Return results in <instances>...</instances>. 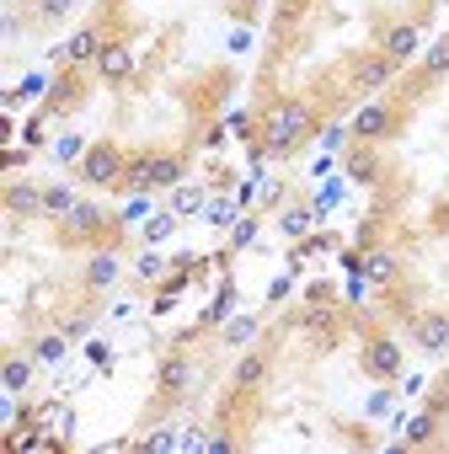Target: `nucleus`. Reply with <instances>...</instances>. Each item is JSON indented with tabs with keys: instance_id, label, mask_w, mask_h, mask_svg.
I'll return each instance as SVG.
<instances>
[{
	"instance_id": "nucleus-1",
	"label": "nucleus",
	"mask_w": 449,
	"mask_h": 454,
	"mask_svg": "<svg viewBox=\"0 0 449 454\" xmlns=\"http://www.w3.org/2000/svg\"><path fill=\"white\" fill-rule=\"evenodd\" d=\"M311 129H316V113H311L305 102H279V107L263 118L257 145H263V155H295V150L311 139Z\"/></svg>"
},
{
	"instance_id": "nucleus-2",
	"label": "nucleus",
	"mask_w": 449,
	"mask_h": 454,
	"mask_svg": "<svg viewBox=\"0 0 449 454\" xmlns=\"http://www.w3.org/2000/svg\"><path fill=\"white\" fill-rule=\"evenodd\" d=\"M123 171H129V155L113 145V139H91L86 155H81V182L91 187H123Z\"/></svg>"
},
{
	"instance_id": "nucleus-3",
	"label": "nucleus",
	"mask_w": 449,
	"mask_h": 454,
	"mask_svg": "<svg viewBox=\"0 0 449 454\" xmlns=\"http://www.w3.org/2000/svg\"><path fill=\"white\" fill-rule=\"evenodd\" d=\"M412 342L422 348V353H449V316L444 310H422V316H412Z\"/></svg>"
},
{
	"instance_id": "nucleus-4",
	"label": "nucleus",
	"mask_w": 449,
	"mask_h": 454,
	"mask_svg": "<svg viewBox=\"0 0 449 454\" xmlns=\"http://www.w3.org/2000/svg\"><path fill=\"white\" fill-rule=\"evenodd\" d=\"M417 49H422V33H417V22H390V27L380 33V54H385L390 65H406Z\"/></svg>"
},
{
	"instance_id": "nucleus-5",
	"label": "nucleus",
	"mask_w": 449,
	"mask_h": 454,
	"mask_svg": "<svg viewBox=\"0 0 449 454\" xmlns=\"http://www.w3.org/2000/svg\"><path fill=\"white\" fill-rule=\"evenodd\" d=\"M364 374L369 380H396L401 374V342L396 337H374L364 348Z\"/></svg>"
},
{
	"instance_id": "nucleus-6",
	"label": "nucleus",
	"mask_w": 449,
	"mask_h": 454,
	"mask_svg": "<svg viewBox=\"0 0 449 454\" xmlns=\"http://www.w3.org/2000/svg\"><path fill=\"white\" fill-rule=\"evenodd\" d=\"M187 385H193V358L166 353V358H161V369H155V390H161L166 401H177V395H187Z\"/></svg>"
},
{
	"instance_id": "nucleus-7",
	"label": "nucleus",
	"mask_w": 449,
	"mask_h": 454,
	"mask_svg": "<svg viewBox=\"0 0 449 454\" xmlns=\"http://www.w3.org/2000/svg\"><path fill=\"white\" fill-rule=\"evenodd\" d=\"M102 43H107V38H102V27H75V33H70V43L59 49V59H65L70 70H81V65H97Z\"/></svg>"
},
{
	"instance_id": "nucleus-8",
	"label": "nucleus",
	"mask_w": 449,
	"mask_h": 454,
	"mask_svg": "<svg viewBox=\"0 0 449 454\" xmlns=\"http://www.w3.org/2000/svg\"><path fill=\"white\" fill-rule=\"evenodd\" d=\"M390 129H396V113H390L385 102H369V107H358V118H353V134H358L364 145L390 139Z\"/></svg>"
},
{
	"instance_id": "nucleus-9",
	"label": "nucleus",
	"mask_w": 449,
	"mask_h": 454,
	"mask_svg": "<svg viewBox=\"0 0 449 454\" xmlns=\"http://www.w3.org/2000/svg\"><path fill=\"white\" fill-rule=\"evenodd\" d=\"M348 268H353V273H364L369 284H396L401 257H396V252H364V257H348Z\"/></svg>"
},
{
	"instance_id": "nucleus-10",
	"label": "nucleus",
	"mask_w": 449,
	"mask_h": 454,
	"mask_svg": "<svg viewBox=\"0 0 449 454\" xmlns=\"http://www.w3.org/2000/svg\"><path fill=\"white\" fill-rule=\"evenodd\" d=\"M102 81H129L134 75V49L129 43H102V54H97V65H91Z\"/></svg>"
},
{
	"instance_id": "nucleus-11",
	"label": "nucleus",
	"mask_w": 449,
	"mask_h": 454,
	"mask_svg": "<svg viewBox=\"0 0 449 454\" xmlns=\"http://www.w3.org/2000/svg\"><path fill=\"white\" fill-rule=\"evenodd\" d=\"M343 166H348V182H358V187H374V182H380V171H385V166H380V155H374L364 139L348 150V160H343Z\"/></svg>"
},
{
	"instance_id": "nucleus-12",
	"label": "nucleus",
	"mask_w": 449,
	"mask_h": 454,
	"mask_svg": "<svg viewBox=\"0 0 449 454\" xmlns=\"http://www.w3.org/2000/svg\"><path fill=\"white\" fill-rule=\"evenodd\" d=\"M118 273H123V257L118 252H91V262H86V289H113L118 284Z\"/></svg>"
},
{
	"instance_id": "nucleus-13",
	"label": "nucleus",
	"mask_w": 449,
	"mask_h": 454,
	"mask_svg": "<svg viewBox=\"0 0 449 454\" xmlns=\"http://www.w3.org/2000/svg\"><path fill=\"white\" fill-rule=\"evenodd\" d=\"M65 219H70V236H81V241H91V236H102V231H107V214H102L97 203H75Z\"/></svg>"
},
{
	"instance_id": "nucleus-14",
	"label": "nucleus",
	"mask_w": 449,
	"mask_h": 454,
	"mask_svg": "<svg viewBox=\"0 0 449 454\" xmlns=\"http://www.w3.org/2000/svg\"><path fill=\"white\" fill-rule=\"evenodd\" d=\"M268 369H273V358H268V353H241L231 380H236V390H257V385L268 380Z\"/></svg>"
},
{
	"instance_id": "nucleus-15",
	"label": "nucleus",
	"mask_w": 449,
	"mask_h": 454,
	"mask_svg": "<svg viewBox=\"0 0 449 454\" xmlns=\"http://www.w3.org/2000/svg\"><path fill=\"white\" fill-rule=\"evenodd\" d=\"M396 75V65L385 59V54H369V59H358V70H353V81L364 86V91H374V86H385Z\"/></svg>"
},
{
	"instance_id": "nucleus-16",
	"label": "nucleus",
	"mask_w": 449,
	"mask_h": 454,
	"mask_svg": "<svg viewBox=\"0 0 449 454\" xmlns=\"http://www.w3.org/2000/svg\"><path fill=\"white\" fill-rule=\"evenodd\" d=\"M6 208H12V214H43V192H38L33 182H12V187H6Z\"/></svg>"
},
{
	"instance_id": "nucleus-17",
	"label": "nucleus",
	"mask_w": 449,
	"mask_h": 454,
	"mask_svg": "<svg viewBox=\"0 0 449 454\" xmlns=\"http://www.w3.org/2000/svg\"><path fill=\"white\" fill-rule=\"evenodd\" d=\"M433 433H438V411H433V406H422V411H417V417H412V422L401 427V438H406L412 449H422V443H433Z\"/></svg>"
},
{
	"instance_id": "nucleus-18",
	"label": "nucleus",
	"mask_w": 449,
	"mask_h": 454,
	"mask_svg": "<svg viewBox=\"0 0 449 454\" xmlns=\"http://www.w3.org/2000/svg\"><path fill=\"white\" fill-rule=\"evenodd\" d=\"M0 385H6L12 395H22L33 385V358H6V369H0Z\"/></svg>"
},
{
	"instance_id": "nucleus-19",
	"label": "nucleus",
	"mask_w": 449,
	"mask_h": 454,
	"mask_svg": "<svg viewBox=\"0 0 449 454\" xmlns=\"http://www.w3.org/2000/svg\"><path fill=\"white\" fill-rule=\"evenodd\" d=\"M123 187L129 192H155V171H150V155H134L129 171H123Z\"/></svg>"
},
{
	"instance_id": "nucleus-20",
	"label": "nucleus",
	"mask_w": 449,
	"mask_h": 454,
	"mask_svg": "<svg viewBox=\"0 0 449 454\" xmlns=\"http://www.w3.org/2000/svg\"><path fill=\"white\" fill-rule=\"evenodd\" d=\"M300 326H305V332H316V337H332L337 316H332V305H305V310H300Z\"/></svg>"
},
{
	"instance_id": "nucleus-21",
	"label": "nucleus",
	"mask_w": 449,
	"mask_h": 454,
	"mask_svg": "<svg viewBox=\"0 0 449 454\" xmlns=\"http://www.w3.org/2000/svg\"><path fill=\"white\" fill-rule=\"evenodd\" d=\"M219 337L231 342V348H247V342H257V321H252V316H236V321L219 326Z\"/></svg>"
},
{
	"instance_id": "nucleus-22",
	"label": "nucleus",
	"mask_w": 449,
	"mask_h": 454,
	"mask_svg": "<svg viewBox=\"0 0 449 454\" xmlns=\"http://www.w3.org/2000/svg\"><path fill=\"white\" fill-rule=\"evenodd\" d=\"M150 171H155V187H177L182 182V155H150Z\"/></svg>"
},
{
	"instance_id": "nucleus-23",
	"label": "nucleus",
	"mask_w": 449,
	"mask_h": 454,
	"mask_svg": "<svg viewBox=\"0 0 449 454\" xmlns=\"http://www.w3.org/2000/svg\"><path fill=\"white\" fill-rule=\"evenodd\" d=\"M438 75H449V38H438V43L422 54V81H438Z\"/></svg>"
},
{
	"instance_id": "nucleus-24",
	"label": "nucleus",
	"mask_w": 449,
	"mask_h": 454,
	"mask_svg": "<svg viewBox=\"0 0 449 454\" xmlns=\"http://www.w3.org/2000/svg\"><path fill=\"white\" fill-rule=\"evenodd\" d=\"M75 97H81V81L70 75V81H54V91H49V113H65V107H75Z\"/></svg>"
},
{
	"instance_id": "nucleus-25",
	"label": "nucleus",
	"mask_w": 449,
	"mask_h": 454,
	"mask_svg": "<svg viewBox=\"0 0 449 454\" xmlns=\"http://www.w3.org/2000/svg\"><path fill=\"white\" fill-rule=\"evenodd\" d=\"M70 208H75V192H70L65 182L43 187V214H70Z\"/></svg>"
},
{
	"instance_id": "nucleus-26",
	"label": "nucleus",
	"mask_w": 449,
	"mask_h": 454,
	"mask_svg": "<svg viewBox=\"0 0 449 454\" xmlns=\"http://www.w3.org/2000/svg\"><path fill=\"white\" fill-rule=\"evenodd\" d=\"M33 348H38V364H59L65 348H70V337H65V332H49V337H38Z\"/></svg>"
},
{
	"instance_id": "nucleus-27",
	"label": "nucleus",
	"mask_w": 449,
	"mask_h": 454,
	"mask_svg": "<svg viewBox=\"0 0 449 454\" xmlns=\"http://www.w3.org/2000/svg\"><path fill=\"white\" fill-rule=\"evenodd\" d=\"M257 129H263V118H252V113H231V118H224V134H236V139H257Z\"/></svg>"
},
{
	"instance_id": "nucleus-28",
	"label": "nucleus",
	"mask_w": 449,
	"mask_h": 454,
	"mask_svg": "<svg viewBox=\"0 0 449 454\" xmlns=\"http://www.w3.org/2000/svg\"><path fill=\"white\" fill-rule=\"evenodd\" d=\"M231 305H236V294H231V284H224V289H219V300H214V305H209V316H203V321H198V326H219V321H224V316H231Z\"/></svg>"
},
{
	"instance_id": "nucleus-29",
	"label": "nucleus",
	"mask_w": 449,
	"mask_h": 454,
	"mask_svg": "<svg viewBox=\"0 0 449 454\" xmlns=\"http://www.w3.org/2000/svg\"><path fill=\"white\" fill-rule=\"evenodd\" d=\"M198 208H203V192H198V187H182V182H177V198H171V214H198Z\"/></svg>"
},
{
	"instance_id": "nucleus-30",
	"label": "nucleus",
	"mask_w": 449,
	"mask_h": 454,
	"mask_svg": "<svg viewBox=\"0 0 449 454\" xmlns=\"http://www.w3.org/2000/svg\"><path fill=\"white\" fill-rule=\"evenodd\" d=\"M75 12V0H38V22H65Z\"/></svg>"
},
{
	"instance_id": "nucleus-31",
	"label": "nucleus",
	"mask_w": 449,
	"mask_h": 454,
	"mask_svg": "<svg viewBox=\"0 0 449 454\" xmlns=\"http://www.w3.org/2000/svg\"><path fill=\"white\" fill-rule=\"evenodd\" d=\"M171 224H177V214H155V219L145 224V241H150V247H155V241H166V236H171Z\"/></svg>"
},
{
	"instance_id": "nucleus-32",
	"label": "nucleus",
	"mask_w": 449,
	"mask_h": 454,
	"mask_svg": "<svg viewBox=\"0 0 449 454\" xmlns=\"http://www.w3.org/2000/svg\"><path fill=\"white\" fill-rule=\"evenodd\" d=\"M43 118H49V107H43V113H33V118L22 123V145H28V150H33V145H43Z\"/></svg>"
},
{
	"instance_id": "nucleus-33",
	"label": "nucleus",
	"mask_w": 449,
	"mask_h": 454,
	"mask_svg": "<svg viewBox=\"0 0 449 454\" xmlns=\"http://www.w3.org/2000/svg\"><path fill=\"white\" fill-rule=\"evenodd\" d=\"M311 219H316L311 208H289V214H284V231H289V236H305V231H311Z\"/></svg>"
},
{
	"instance_id": "nucleus-34",
	"label": "nucleus",
	"mask_w": 449,
	"mask_h": 454,
	"mask_svg": "<svg viewBox=\"0 0 449 454\" xmlns=\"http://www.w3.org/2000/svg\"><path fill=\"white\" fill-rule=\"evenodd\" d=\"M134 273H139V278H161V273H166V257H161V252H145Z\"/></svg>"
},
{
	"instance_id": "nucleus-35",
	"label": "nucleus",
	"mask_w": 449,
	"mask_h": 454,
	"mask_svg": "<svg viewBox=\"0 0 449 454\" xmlns=\"http://www.w3.org/2000/svg\"><path fill=\"white\" fill-rule=\"evenodd\" d=\"M252 241H257V224H252V219L231 224V247H252Z\"/></svg>"
},
{
	"instance_id": "nucleus-36",
	"label": "nucleus",
	"mask_w": 449,
	"mask_h": 454,
	"mask_svg": "<svg viewBox=\"0 0 449 454\" xmlns=\"http://www.w3.org/2000/svg\"><path fill=\"white\" fill-rule=\"evenodd\" d=\"M86 332H91V316H70L65 321V337H86Z\"/></svg>"
},
{
	"instance_id": "nucleus-37",
	"label": "nucleus",
	"mask_w": 449,
	"mask_h": 454,
	"mask_svg": "<svg viewBox=\"0 0 449 454\" xmlns=\"http://www.w3.org/2000/svg\"><path fill=\"white\" fill-rule=\"evenodd\" d=\"M145 449H177V438H171V427H161V433H150V438H145Z\"/></svg>"
},
{
	"instance_id": "nucleus-38",
	"label": "nucleus",
	"mask_w": 449,
	"mask_h": 454,
	"mask_svg": "<svg viewBox=\"0 0 449 454\" xmlns=\"http://www.w3.org/2000/svg\"><path fill=\"white\" fill-rule=\"evenodd\" d=\"M6 6H17V0H6Z\"/></svg>"
}]
</instances>
